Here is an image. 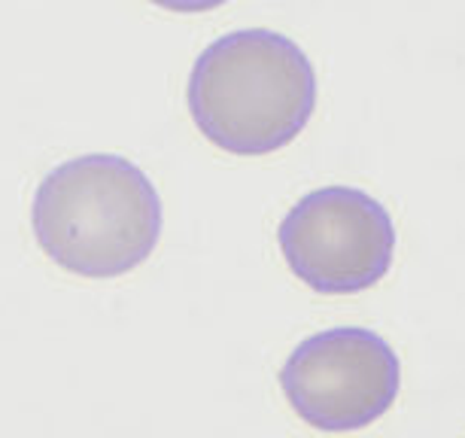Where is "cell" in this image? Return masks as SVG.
<instances>
[{"label": "cell", "mask_w": 465, "mask_h": 438, "mask_svg": "<svg viewBox=\"0 0 465 438\" xmlns=\"http://www.w3.org/2000/svg\"><path fill=\"white\" fill-rule=\"evenodd\" d=\"M155 6H164V10L173 13H204L213 10V6L225 4V0H153Z\"/></svg>", "instance_id": "5b68a950"}, {"label": "cell", "mask_w": 465, "mask_h": 438, "mask_svg": "<svg viewBox=\"0 0 465 438\" xmlns=\"http://www.w3.org/2000/svg\"><path fill=\"white\" fill-rule=\"evenodd\" d=\"M317 101V76L298 43L247 28L201 52L189 76V110L210 144L238 155L286 146Z\"/></svg>", "instance_id": "6da1fadb"}, {"label": "cell", "mask_w": 465, "mask_h": 438, "mask_svg": "<svg viewBox=\"0 0 465 438\" xmlns=\"http://www.w3.org/2000/svg\"><path fill=\"white\" fill-rule=\"evenodd\" d=\"M280 387L304 423L322 433H353L396 402L399 359L374 332L329 329L292 350Z\"/></svg>", "instance_id": "277c9868"}, {"label": "cell", "mask_w": 465, "mask_h": 438, "mask_svg": "<svg viewBox=\"0 0 465 438\" xmlns=\"http://www.w3.org/2000/svg\"><path fill=\"white\" fill-rule=\"evenodd\" d=\"M277 241L298 280L317 293L347 295L383 280L396 229L381 201L350 186H329L289 210Z\"/></svg>", "instance_id": "3957f363"}, {"label": "cell", "mask_w": 465, "mask_h": 438, "mask_svg": "<svg viewBox=\"0 0 465 438\" xmlns=\"http://www.w3.org/2000/svg\"><path fill=\"white\" fill-rule=\"evenodd\" d=\"M31 223L40 250L70 274L119 277L159 244L162 201L134 162L80 155L40 183Z\"/></svg>", "instance_id": "7a4b0ae2"}]
</instances>
